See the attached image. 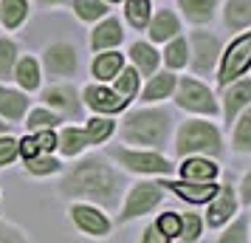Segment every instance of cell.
<instances>
[{
  "label": "cell",
  "instance_id": "obj_32",
  "mask_svg": "<svg viewBox=\"0 0 251 243\" xmlns=\"http://www.w3.org/2000/svg\"><path fill=\"white\" fill-rule=\"evenodd\" d=\"M74 9L82 20H99L107 14V3L104 0H74Z\"/></svg>",
  "mask_w": 251,
  "mask_h": 243
},
{
  "label": "cell",
  "instance_id": "obj_43",
  "mask_svg": "<svg viewBox=\"0 0 251 243\" xmlns=\"http://www.w3.org/2000/svg\"><path fill=\"white\" fill-rule=\"evenodd\" d=\"M240 201H243V204H251V170L243 175V181H240Z\"/></svg>",
  "mask_w": 251,
  "mask_h": 243
},
{
  "label": "cell",
  "instance_id": "obj_21",
  "mask_svg": "<svg viewBox=\"0 0 251 243\" xmlns=\"http://www.w3.org/2000/svg\"><path fill=\"white\" fill-rule=\"evenodd\" d=\"M223 20L231 31L249 28L251 26V0H228L223 9Z\"/></svg>",
  "mask_w": 251,
  "mask_h": 243
},
{
  "label": "cell",
  "instance_id": "obj_34",
  "mask_svg": "<svg viewBox=\"0 0 251 243\" xmlns=\"http://www.w3.org/2000/svg\"><path fill=\"white\" fill-rule=\"evenodd\" d=\"M25 125H28V130H54L59 125V116L51 110H31Z\"/></svg>",
  "mask_w": 251,
  "mask_h": 243
},
{
  "label": "cell",
  "instance_id": "obj_1",
  "mask_svg": "<svg viewBox=\"0 0 251 243\" xmlns=\"http://www.w3.org/2000/svg\"><path fill=\"white\" fill-rule=\"evenodd\" d=\"M122 175L116 173L102 156H91L74 164V170L65 173L59 189L71 198H85L102 207H116L119 195H122Z\"/></svg>",
  "mask_w": 251,
  "mask_h": 243
},
{
  "label": "cell",
  "instance_id": "obj_41",
  "mask_svg": "<svg viewBox=\"0 0 251 243\" xmlns=\"http://www.w3.org/2000/svg\"><path fill=\"white\" fill-rule=\"evenodd\" d=\"M0 243H28L23 238V232L9 226V223H0Z\"/></svg>",
  "mask_w": 251,
  "mask_h": 243
},
{
  "label": "cell",
  "instance_id": "obj_2",
  "mask_svg": "<svg viewBox=\"0 0 251 243\" xmlns=\"http://www.w3.org/2000/svg\"><path fill=\"white\" fill-rule=\"evenodd\" d=\"M170 113L167 110H136L125 119L122 133L130 144H141V147H158L170 136Z\"/></svg>",
  "mask_w": 251,
  "mask_h": 243
},
{
  "label": "cell",
  "instance_id": "obj_8",
  "mask_svg": "<svg viewBox=\"0 0 251 243\" xmlns=\"http://www.w3.org/2000/svg\"><path fill=\"white\" fill-rule=\"evenodd\" d=\"M116 162L127 167L130 173H170L172 164L167 156L161 153H152V150H113Z\"/></svg>",
  "mask_w": 251,
  "mask_h": 243
},
{
  "label": "cell",
  "instance_id": "obj_28",
  "mask_svg": "<svg viewBox=\"0 0 251 243\" xmlns=\"http://www.w3.org/2000/svg\"><path fill=\"white\" fill-rule=\"evenodd\" d=\"M113 80H116V88H113V91L119 93L122 99H127V102H130V99L138 93V71H136V68L119 71Z\"/></svg>",
  "mask_w": 251,
  "mask_h": 243
},
{
  "label": "cell",
  "instance_id": "obj_12",
  "mask_svg": "<svg viewBox=\"0 0 251 243\" xmlns=\"http://www.w3.org/2000/svg\"><path fill=\"white\" fill-rule=\"evenodd\" d=\"M71 218L91 238H104L110 232V220L104 218V212H99L96 207H88V204H74L71 207Z\"/></svg>",
  "mask_w": 251,
  "mask_h": 243
},
{
  "label": "cell",
  "instance_id": "obj_5",
  "mask_svg": "<svg viewBox=\"0 0 251 243\" xmlns=\"http://www.w3.org/2000/svg\"><path fill=\"white\" fill-rule=\"evenodd\" d=\"M249 68H251V31H246V34H240L237 40L226 48V54L220 59V74H217V80L226 88V85H231L234 80H240Z\"/></svg>",
  "mask_w": 251,
  "mask_h": 243
},
{
  "label": "cell",
  "instance_id": "obj_40",
  "mask_svg": "<svg viewBox=\"0 0 251 243\" xmlns=\"http://www.w3.org/2000/svg\"><path fill=\"white\" fill-rule=\"evenodd\" d=\"M37 147H40V153H51L54 147H57V133L54 130H37Z\"/></svg>",
  "mask_w": 251,
  "mask_h": 243
},
{
  "label": "cell",
  "instance_id": "obj_13",
  "mask_svg": "<svg viewBox=\"0 0 251 243\" xmlns=\"http://www.w3.org/2000/svg\"><path fill=\"white\" fill-rule=\"evenodd\" d=\"M43 102H46L48 108L59 110L62 116H79L82 113V102H79V96H76V91H74L71 85H54V88L43 91Z\"/></svg>",
  "mask_w": 251,
  "mask_h": 243
},
{
  "label": "cell",
  "instance_id": "obj_6",
  "mask_svg": "<svg viewBox=\"0 0 251 243\" xmlns=\"http://www.w3.org/2000/svg\"><path fill=\"white\" fill-rule=\"evenodd\" d=\"M164 201V189L158 184H150V181H138L133 189H130V195L125 201V209L119 212V223H127V220L133 218H141V215H147L150 209H155Z\"/></svg>",
  "mask_w": 251,
  "mask_h": 243
},
{
  "label": "cell",
  "instance_id": "obj_7",
  "mask_svg": "<svg viewBox=\"0 0 251 243\" xmlns=\"http://www.w3.org/2000/svg\"><path fill=\"white\" fill-rule=\"evenodd\" d=\"M175 102L181 105L183 110H192V113H206V116L217 113V102H215V96H212V91L206 85H201L198 80H192V77H183L178 82Z\"/></svg>",
  "mask_w": 251,
  "mask_h": 243
},
{
  "label": "cell",
  "instance_id": "obj_10",
  "mask_svg": "<svg viewBox=\"0 0 251 243\" xmlns=\"http://www.w3.org/2000/svg\"><path fill=\"white\" fill-rule=\"evenodd\" d=\"M217 57H220V40L206 31H195L192 34V68L198 74H209L215 68Z\"/></svg>",
  "mask_w": 251,
  "mask_h": 243
},
{
  "label": "cell",
  "instance_id": "obj_24",
  "mask_svg": "<svg viewBox=\"0 0 251 243\" xmlns=\"http://www.w3.org/2000/svg\"><path fill=\"white\" fill-rule=\"evenodd\" d=\"M130 57H133V62H136V71H141V74H155V68H158V51L152 46H147V43H133L130 46Z\"/></svg>",
  "mask_w": 251,
  "mask_h": 243
},
{
  "label": "cell",
  "instance_id": "obj_9",
  "mask_svg": "<svg viewBox=\"0 0 251 243\" xmlns=\"http://www.w3.org/2000/svg\"><path fill=\"white\" fill-rule=\"evenodd\" d=\"M43 65L51 77H74L79 68V59H76V48L68 43H54L46 48L43 54Z\"/></svg>",
  "mask_w": 251,
  "mask_h": 243
},
{
  "label": "cell",
  "instance_id": "obj_11",
  "mask_svg": "<svg viewBox=\"0 0 251 243\" xmlns=\"http://www.w3.org/2000/svg\"><path fill=\"white\" fill-rule=\"evenodd\" d=\"M161 189H172L178 198L189 201V204H209L217 195V184L215 181H161Z\"/></svg>",
  "mask_w": 251,
  "mask_h": 243
},
{
  "label": "cell",
  "instance_id": "obj_23",
  "mask_svg": "<svg viewBox=\"0 0 251 243\" xmlns=\"http://www.w3.org/2000/svg\"><path fill=\"white\" fill-rule=\"evenodd\" d=\"M178 6L186 14V20H192V23H209L215 17L217 0H178Z\"/></svg>",
  "mask_w": 251,
  "mask_h": 243
},
{
  "label": "cell",
  "instance_id": "obj_36",
  "mask_svg": "<svg viewBox=\"0 0 251 243\" xmlns=\"http://www.w3.org/2000/svg\"><path fill=\"white\" fill-rule=\"evenodd\" d=\"M201 229H203V223H201V218L195 215V212H186V215H181V238L186 243H195L198 238H201Z\"/></svg>",
  "mask_w": 251,
  "mask_h": 243
},
{
  "label": "cell",
  "instance_id": "obj_15",
  "mask_svg": "<svg viewBox=\"0 0 251 243\" xmlns=\"http://www.w3.org/2000/svg\"><path fill=\"white\" fill-rule=\"evenodd\" d=\"M234 209H237V198H234L231 184L217 187V195L209 201V215H206V218H209V226H220V223L231 220Z\"/></svg>",
  "mask_w": 251,
  "mask_h": 243
},
{
  "label": "cell",
  "instance_id": "obj_47",
  "mask_svg": "<svg viewBox=\"0 0 251 243\" xmlns=\"http://www.w3.org/2000/svg\"><path fill=\"white\" fill-rule=\"evenodd\" d=\"M104 3H122V0H104Z\"/></svg>",
  "mask_w": 251,
  "mask_h": 243
},
{
  "label": "cell",
  "instance_id": "obj_27",
  "mask_svg": "<svg viewBox=\"0 0 251 243\" xmlns=\"http://www.w3.org/2000/svg\"><path fill=\"white\" fill-rule=\"evenodd\" d=\"M0 9H3L0 17H3L6 28H17V26L28 17V3H25V0H3Z\"/></svg>",
  "mask_w": 251,
  "mask_h": 243
},
{
  "label": "cell",
  "instance_id": "obj_26",
  "mask_svg": "<svg viewBox=\"0 0 251 243\" xmlns=\"http://www.w3.org/2000/svg\"><path fill=\"white\" fill-rule=\"evenodd\" d=\"M14 77L20 82V88L34 91L37 85H40V65H37V59L23 57L20 62H14Z\"/></svg>",
  "mask_w": 251,
  "mask_h": 243
},
{
  "label": "cell",
  "instance_id": "obj_19",
  "mask_svg": "<svg viewBox=\"0 0 251 243\" xmlns=\"http://www.w3.org/2000/svg\"><path fill=\"white\" fill-rule=\"evenodd\" d=\"M25 108H28V99H25L23 93L0 85V119L20 122V119L25 116Z\"/></svg>",
  "mask_w": 251,
  "mask_h": 243
},
{
  "label": "cell",
  "instance_id": "obj_37",
  "mask_svg": "<svg viewBox=\"0 0 251 243\" xmlns=\"http://www.w3.org/2000/svg\"><path fill=\"white\" fill-rule=\"evenodd\" d=\"M217 243H249V229H246V218H237L231 226H228L220 238H217Z\"/></svg>",
  "mask_w": 251,
  "mask_h": 243
},
{
  "label": "cell",
  "instance_id": "obj_45",
  "mask_svg": "<svg viewBox=\"0 0 251 243\" xmlns=\"http://www.w3.org/2000/svg\"><path fill=\"white\" fill-rule=\"evenodd\" d=\"M40 3H46V6H54V3H62V0H40Z\"/></svg>",
  "mask_w": 251,
  "mask_h": 243
},
{
  "label": "cell",
  "instance_id": "obj_17",
  "mask_svg": "<svg viewBox=\"0 0 251 243\" xmlns=\"http://www.w3.org/2000/svg\"><path fill=\"white\" fill-rule=\"evenodd\" d=\"M125 40V31H122V23L116 17H107L93 28L91 34V48L93 51H104V48H113Z\"/></svg>",
  "mask_w": 251,
  "mask_h": 243
},
{
  "label": "cell",
  "instance_id": "obj_39",
  "mask_svg": "<svg viewBox=\"0 0 251 243\" xmlns=\"http://www.w3.org/2000/svg\"><path fill=\"white\" fill-rule=\"evenodd\" d=\"M14 159H17V139H12V136H3V139H0V167L12 164Z\"/></svg>",
  "mask_w": 251,
  "mask_h": 243
},
{
  "label": "cell",
  "instance_id": "obj_4",
  "mask_svg": "<svg viewBox=\"0 0 251 243\" xmlns=\"http://www.w3.org/2000/svg\"><path fill=\"white\" fill-rule=\"evenodd\" d=\"M110 133H113V122L104 119V116H96V119L88 122V128L85 130L65 128L57 136V147H59L62 156H76V153H82L88 144H102Z\"/></svg>",
  "mask_w": 251,
  "mask_h": 243
},
{
  "label": "cell",
  "instance_id": "obj_35",
  "mask_svg": "<svg viewBox=\"0 0 251 243\" xmlns=\"http://www.w3.org/2000/svg\"><path fill=\"white\" fill-rule=\"evenodd\" d=\"M17 62V46L12 40H0V77H12Z\"/></svg>",
  "mask_w": 251,
  "mask_h": 243
},
{
  "label": "cell",
  "instance_id": "obj_38",
  "mask_svg": "<svg viewBox=\"0 0 251 243\" xmlns=\"http://www.w3.org/2000/svg\"><path fill=\"white\" fill-rule=\"evenodd\" d=\"M155 229L167 238H181V215L178 212H164L155 223Z\"/></svg>",
  "mask_w": 251,
  "mask_h": 243
},
{
  "label": "cell",
  "instance_id": "obj_3",
  "mask_svg": "<svg viewBox=\"0 0 251 243\" xmlns=\"http://www.w3.org/2000/svg\"><path fill=\"white\" fill-rule=\"evenodd\" d=\"M175 150L181 156H198V153L217 156L220 153V133H217V128L212 122H201V119L183 122L181 130H178Z\"/></svg>",
  "mask_w": 251,
  "mask_h": 243
},
{
  "label": "cell",
  "instance_id": "obj_18",
  "mask_svg": "<svg viewBox=\"0 0 251 243\" xmlns=\"http://www.w3.org/2000/svg\"><path fill=\"white\" fill-rule=\"evenodd\" d=\"M147 28H150V37L155 43H164V40H172V37L181 34V23H178V17L170 9H161L155 17H150Z\"/></svg>",
  "mask_w": 251,
  "mask_h": 243
},
{
  "label": "cell",
  "instance_id": "obj_44",
  "mask_svg": "<svg viewBox=\"0 0 251 243\" xmlns=\"http://www.w3.org/2000/svg\"><path fill=\"white\" fill-rule=\"evenodd\" d=\"M141 243H170V238H167V235H161V232L155 229V226H150V229L144 232Z\"/></svg>",
  "mask_w": 251,
  "mask_h": 243
},
{
  "label": "cell",
  "instance_id": "obj_33",
  "mask_svg": "<svg viewBox=\"0 0 251 243\" xmlns=\"http://www.w3.org/2000/svg\"><path fill=\"white\" fill-rule=\"evenodd\" d=\"M127 20L136 28H147L150 23V0H127Z\"/></svg>",
  "mask_w": 251,
  "mask_h": 243
},
{
  "label": "cell",
  "instance_id": "obj_25",
  "mask_svg": "<svg viewBox=\"0 0 251 243\" xmlns=\"http://www.w3.org/2000/svg\"><path fill=\"white\" fill-rule=\"evenodd\" d=\"M122 65H125V57L122 54H116V51L99 54V57L93 59V77L96 80H113L116 74L122 71Z\"/></svg>",
  "mask_w": 251,
  "mask_h": 243
},
{
  "label": "cell",
  "instance_id": "obj_16",
  "mask_svg": "<svg viewBox=\"0 0 251 243\" xmlns=\"http://www.w3.org/2000/svg\"><path fill=\"white\" fill-rule=\"evenodd\" d=\"M85 102L91 105L96 113H119L127 108V99H122L116 91H107L102 85H88L85 88Z\"/></svg>",
  "mask_w": 251,
  "mask_h": 243
},
{
  "label": "cell",
  "instance_id": "obj_30",
  "mask_svg": "<svg viewBox=\"0 0 251 243\" xmlns=\"http://www.w3.org/2000/svg\"><path fill=\"white\" fill-rule=\"evenodd\" d=\"M62 164L51 156V153H40V156H34V159H28L25 162V170L31 175H51V173H57Z\"/></svg>",
  "mask_w": 251,
  "mask_h": 243
},
{
  "label": "cell",
  "instance_id": "obj_29",
  "mask_svg": "<svg viewBox=\"0 0 251 243\" xmlns=\"http://www.w3.org/2000/svg\"><path fill=\"white\" fill-rule=\"evenodd\" d=\"M164 59H167L170 68H183V65H186V59H189V46H186V40H183L181 34L170 40V46L164 51Z\"/></svg>",
  "mask_w": 251,
  "mask_h": 243
},
{
  "label": "cell",
  "instance_id": "obj_42",
  "mask_svg": "<svg viewBox=\"0 0 251 243\" xmlns=\"http://www.w3.org/2000/svg\"><path fill=\"white\" fill-rule=\"evenodd\" d=\"M17 153H23L25 162H28V159H34V156H40V147H37L34 136H25L23 141H17Z\"/></svg>",
  "mask_w": 251,
  "mask_h": 243
},
{
  "label": "cell",
  "instance_id": "obj_31",
  "mask_svg": "<svg viewBox=\"0 0 251 243\" xmlns=\"http://www.w3.org/2000/svg\"><path fill=\"white\" fill-rule=\"evenodd\" d=\"M234 150L237 153H251V108L243 113V119L234 128Z\"/></svg>",
  "mask_w": 251,
  "mask_h": 243
},
{
  "label": "cell",
  "instance_id": "obj_14",
  "mask_svg": "<svg viewBox=\"0 0 251 243\" xmlns=\"http://www.w3.org/2000/svg\"><path fill=\"white\" fill-rule=\"evenodd\" d=\"M251 105V80H234L231 85H226V96H223V116L226 122L231 125L237 113Z\"/></svg>",
  "mask_w": 251,
  "mask_h": 243
},
{
  "label": "cell",
  "instance_id": "obj_22",
  "mask_svg": "<svg viewBox=\"0 0 251 243\" xmlns=\"http://www.w3.org/2000/svg\"><path fill=\"white\" fill-rule=\"evenodd\" d=\"M175 74H170V71H164V74H155V77H150L147 88H144V102H158V99H164V96H170L172 91H175Z\"/></svg>",
  "mask_w": 251,
  "mask_h": 243
},
{
  "label": "cell",
  "instance_id": "obj_46",
  "mask_svg": "<svg viewBox=\"0 0 251 243\" xmlns=\"http://www.w3.org/2000/svg\"><path fill=\"white\" fill-rule=\"evenodd\" d=\"M3 130H6V122H0V133H3Z\"/></svg>",
  "mask_w": 251,
  "mask_h": 243
},
{
  "label": "cell",
  "instance_id": "obj_20",
  "mask_svg": "<svg viewBox=\"0 0 251 243\" xmlns=\"http://www.w3.org/2000/svg\"><path fill=\"white\" fill-rule=\"evenodd\" d=\"M181 175L183 181H215L217 175V164L209 162V159H198V156H189L186 162L181 164Z\"/></svg>",
  "mask_w": 251,
  "mask_h": 243
}]
</instances>
